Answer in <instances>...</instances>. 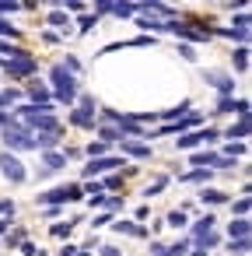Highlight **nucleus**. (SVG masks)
I'll return each instance as SVG.
<instances>
[{
  "mask_svg": "<svg viewBox=\"0 0 252 256\" xmlns=\"http://www.w3.org/2000/svg\"><path fill=\"white\" fill-rule=\"evenodd\" d=\"M49 81H53V95H56V102H67V105H70V102L77 98V78L67 74L63 67H53Z\"/></svg>",
  "mask_w": 252,
  "mask_h": 256,
  "instance_id": "f257e3e1",
  "label": "nucleus"
},
{
  "mask_svg": "<svg viewBox=\"0 0 252 256\" xmlns=\"http://www.w3.org/2000/svg\"><path fill=\"white\" fill-rule=\"evenodd\" d=\"M4 140H7V148H14V151H35L32 133L21 123H14V120H4Z\"/></svg>",
  "mask_w": 252,
  "mask_h": 256,
  "instance_id": "f03ea898",
  "label": "nucleus"
},
{
  "mask_svg": "<svg viewBox=\"0 0 252 256\" xmlns=\"http://www.w3.org/2000/svg\"><path fill=\"white\" fill-rule=\"evenodd\" d=\"M81 197H84L81 186H56V190H49V193H39V204H42V207H60V204H67V200H81Z\"/></svg>",
  "mask_w": 252,
  "mask_h": 256,
  "instance_id": "7ed1b4c3",
  "label": "nucleus"
},
{
  "mask_svg": "<svg viewBox=\"0 0 252 256\" xmlns=\"http://www.w3.org/2000/svg\"><path fill=\"white\" fill-rule=\"evenodd\" d=\"M95 116H98V105H95V98H88V95H84V98L77 102V109L70 113V123H74V127H81V130H88V127H95Z\"/></svg>",
  "mask_w": 252,
  "mask_h": 256,
  "instance_id": "20e7f679",
  "label": "nucleus"
},
{
  "mask_svg": "<svg viewBox=\"0 0 252 256\" xmlns=\"http://www.w3.org/2000/svg\"><path fill=\"white\" fill-rule=\"evenodd\" d=\"M0 172H4V179H11L14 186L28 179V172H25L21 158H18V155H11V151H4V155H0Z\"/></svg>",
  "mask_w": 252,
  "mask_h": 256,
  "instance_id": "39448f33",
  "label": "nucleus"
},
{
  "mask_svg": "<svg viewBox=\"0 0 252 256\" xmlns=\"http://www.w3.org/2000/svg\"><path fill=\"white\" fill-rule=\"evenodd\" d=\"M217 137H221V133H217V130H210V127H207V130H193V133H182V137H179V151L200 148V144H214Z\"/></svg>",
  "mask_w": 252,
  "mask_h": 256,
  "instance_id": "423d86ee",
  "label": "nucleus"
},
{
  "mask_svg": "<svg viewBox=\"0 0 252 256\" xmlns=\"http://www.w3.org/2000/svg\"><path fill=\"white\" fill-rule=\"evenodd\" d=\"M0 67H4L11 78H28V74H35V60H32V53H28V56H18V60H4Z\"/></svg>",
  "mask_w": 252,
  "mask_h": 256,
  "instance_id": "0eeeda50",
  "label": "nucleus"
},
{
  "mask_svg": "<svg viewBox=\"0 0 252 256\" xmlns=\"http://www.w3.org/2000/svg\"><path fill=\"white\" fill-rule=\"evenodd\" d=\"M119 165H123V158H116V155L91 158V165H84V175H88V179H95V175H102V172H112V169H119Z\"/></svg>",
  "mask_w": 252,
  "mask_h": 256,
  "instance_id": "6e6552de",
  "label": "nucleus"
},
{
  "mask_svg": "<svg viewBox=\"0 0 252 256\" xmlns=\"http://www.w3.org/2000/svg\"><path fill=\"white\" fill-rule=\"evenodd\" d=\"M203 78L210 81V88H217V91H221V98H231V91H235V78L221 74V70H207Z\"/></svg>",
  "mask_w": 252,
  "mask_h": 256,
  "instance_id": "1a4fd4ad",
  "label": "nucleus"
},
{
  "mask_svg": "<svg viewBox=\"0 0 252 256\" xmlns=\"http://www.w3.org/2000/svg\"><path fill=\"white\" fill-rule=\"evenodd\" d=\"M186 253H189V239H179L175 246H161V242L151 246V256H186Z\"/></svg>",
  "mask_w": 252,
  "mask_h": 256,
  "instance_id": "9d476101",
  "label": "nucleus"
},
{
  "mask_svg": "<svg viewBox=\"0 0 252 256\" xmlns=\"http://www.w3.org/2000/svg\"><path fill=\"white\" fill-rule=\"evenodd\" d=\"M217 113H238V120H249V102L245 98H221L217 102Z\"/></svg>",
  "mask_w": 252,
  "mask_h": 256,
  "instance_id": "9b49d317",
  "label": "nucleus"
},
{
  "mask_svg": "<svg viewBox=\"0 0 252 256\" xmlns=\"http://www.w3.org/2000/svg\"><path fill=\"white\" fill-rule=\"evenodd\" d=\"M119 144H123V155H126V158H140V162L151 158V148H147V144H140V140H119Z\"/></svg>",
  "mask_w": 252,
  "mask_h": 256,
  "instance_id": "f8f14e48",
  "label": "nucleus"
},
{
  "mask_svg": "<svg viewBox=\"0 0 252 256\" xmlns=\"http://www.w3.org/2000/svg\"><path fill=\"white\" fill-rule=\"evenodd\" d=\"M32 144H35V151H53L56 144H60V133H32Z\"/></svg>",
  "mask_w": 252,
  "mask_h": 256,
  "instance_id": "ddd939ff",
  "label": "nucleus"
},
{
  "mask_svg": "<svg viewBox=\"0 0 252 256\" xmlns=\"http://www.w3.org/2000/svg\"><path fill=\"white\" fill-rule=\"evenodd\" d=\"M228 235L231 239H249V217H235L228 225Z\"/></svg>",
  "mask_w": 252,
  "mask_h": 256,
  "instance_id": "4468645a",
  "label": "nucleus"
},
{
  "mask_svg": "<svg viewBox=\"0 0 252 256\" xmlns=\"http://www.w3.org/2000/svg\"><path fill=\"white\" fill-rule=\"evenodd\" d=\"M137 28H144V32H165V21H158L154 14H140L137 18Z\"/></svg>",
  "mask_w": 252,
  "mask_h": 256,
  "instance_id": "2eb2a0df",
  "label": "nucleus"
},
{
  "mask_svg": "<svg viewBox=\"0 0 252 256\" xmlns=\"http://www.w3.org/2000/svg\"><path fill=\"white\" fill-rule=\"evenodd\" d=\"M224 137H231V144H242V137H249V120H238V123H231V130H228Z\"/></svg>",
  "mask_w": 252,
  "mask_h": 256,
  "instance_id": "dca6fc26",
  "label": "nucleus"
},
{
  "mask_svg": "<svg viewBox=\"0 0 252 256\" xmlns=\"http://www.w3.org/2000/svg\"><path fill=\"white\" fill-rule=\"evenodd\" d=\"M42 162H46V169H42V172H56V169H63V165H67V155L46 151V158H42Z\"/></svg>",
  "mask_w": 252,
  "mask_h": 256,
  "instance_id": "f3484780",
  "label": "nucleus"
},
{
  "mask_svg": "<svg viewBox=\"0 0 252 256\" xmlns=\"http://www.w3.org/2000/svg\"><path fill=\"white\" fill-rule=\"evenodd\" d=\"M112 228H116L119 235H144V228L133 225V221H112Z\"/></svg>",
  "mask_w": 252,
  "mask_h": 256,
  "instance_id": "a211bd4d",
  "label": "nucleus"
},
{
  "mask_svg": "<svg viewBox=\"0 0 252 256\" xmlns=\"http://www.w3.org/2000/svg\"><path fill=\"white\" fill-rule=\"evenodd\" d=\"M46 25H53V28H63V32H70V18H67L63 11H53V14L46 18Z\"/></svg>",
  "mask_w": 252,
  "mask_h": 256,
  "instance_id": "6ab92c4d",
  "label": "nucleus"
},
{
  "mask_svg": "<svg viewBox=\"0 0 252 256\" xmlns=\"http://www.w3.org/2000/svg\"><path fill=\"white\" fill-rule=\"evenodd\" d=\"M210 179V169H193L186 175H179V182H207Z\"/></svg>",
  "mask_w": 252,
  "mask_h": 256,
  "instance_id": "aec40b11",
  "label": "nucleus"
},
{
  "mask_svg": "<svg viewBox=\"0 0 252 256\" xmlns=\"http://www.w3.org/2000/svg\"><path fill=\"white\" fill-rule=\"evenodd\" d=\"M189 113H193V105H189V102H182L179 109H165L161 120H179V116H189Z\"/></svg>",
  "mask_w": 252,
  "mask_h": 256,
  "instance_id": "412c9836",
  "label": "nucleus"
},
{
  "mask_svg": "<svg viewBox=\"0 0 252 256\" xmlns=\"http://www.w3.org/2000/svg\"><path fill=\"white\" fill-rule=\"evenodd\" d=\"M207 232H214V214L200 217V221H196V228H193V235H196V239H200V235H207Z\"/></svg>",
  "mask_w": 252,
  "mask_h": 256,
  "instance_id": "4be33fe9",
  "label": "nucleus"
},
{
  "mask_svg": "<svg viewBox=\"0 0 252 256\" xmlns=\"http://www.w3.org/2000/svg\"><path fill=\"white\" fill-rule=\"evenodd\" d=\"M235 70H242V74L249 70V46H238L235 49Z\"/></svg>",
  "mask_w": 252,
  "mask_h": 256,
  "instance_id": "5701e85b",
  "label": "nucleus"
},
{
  "mask_svg": "<svg viewBox=\"0 0 252 256\" xmlns=\"http://www.w3.org/2000/svg\"><path fill=\"white\" fill-rule=\"evenodd\" d=\"M200 200H203V204H224V200H228V193H221V190H203V193H200Z\"/></svg>",
  "mask_w": 252,
  "mask_h": 256,
  "instance_id": "b1692460",
  "label": "nucleus"
},
{
  "mask_svg": "<svg viewBox=\"0 0 252 256\" xmlns=\"http://www.w3.org/2000/svg\"><path fill=\"white\" fill-rule=\"evenodd\" d=\"M95 25H98V14H84V18L77 21V32H81V35H88Z\"/></svg>",
  "mask_w": 252,
  "mask_h": 256,
  "instance_id": "393cba45",
  "label": "nucleus"
},
{
  "mask_svg": "<svg viewBox=\"0 0 252 256\" xmlns=\"http://www.w3.org/2000/svg\"><path fill=\"white\" fill-rule=\"evenodd\" d=\"M235 256H249V239H231V246H228Z\"/></svg>",
  "mask_w": 252,
  "mask_h": 256,
  "instance_id": "a878e982",
  "label": "nucleus"
},
{
  "mask_svg": "<svg viewBox=\"0 0 252 256\" xmlns=\"http://www.w3.org/2000/svg\"><path fill=\"white\" fill-rule=\"evenodd\" d=\"M168 225L172 228H186V211H172L168 214Z\"/></svg>",
  "mask_w": 252,
  "mask_h": 256,
  "instance_id": "bb28decb",
  "label": "nucleus"
},
{
  "mask_svg": "<svg viewBox=\"0 0 252 256\" xmlns=\"http://www.w3.org/2000/svg\"><path fill=\"white\" fill-rule=\"evenodd\" d=\"M165 186H168V175H161V179H154V182H151V186H147V197H158V193H161Z\"/></svg>",
  "mask_w": 252,
  "mask_h": 256,
  "instance_id": "cd10ccee",
  "label": "nucleus"
},
{
  "mask_svg": "<svg viewBox=\"0 0 252 256\" xmlns=\"http://www.w3.org/2000/svg\"><path fill=\"white\" fill-rule=\"evenodd\" d=\"M98 133H102V144H109V140H123V133H119V130H112V127H102Z\"/></svg>",
  "mask_w": 252,
  "mask_h": 256,
  "instance_id": "c85d7f7f",
  "label": "nucleus"
},
{
  "mask_svg": "<svg viewBox=\"0 0 252 256\" xmlns=\"http://www.w3.org/2000/svg\"><path fill=\"white\" fill-rule=\"evenodd\" d=\"M231 211H235L238 217H245V214H249V193H245L242 200H235V204H231Z\"/></svg>",
  "mask_w": 252,
  "mask_h": 256,
  "instance_id": "c756f323",
  "label": "nucleus"
},
{
  "mask_svg": "<svg viewBox=\"0 0 252 256\" xmlns=\"http://www.w3.org/2000/svg\"><path fill=\"white\" fill-rule=\"evenodd\" d=\"M21 98V91H0V109H4V105H14Z\"/></svg>",
  "mask_w": 252,
  "mask_h": 256,
  "instance_id": "7c9ffc66",
  "label": "nucleus"
},
{
  "mask_svg": "<svg viewBox=\"0 0 252 256\" xmlns=\"http://www.w3.org/2000/svg\"><path fill=\"white\" fill-rule=\"evenodd\" d=\"M88 155H91V158H105V144H102V140L88 144Z\"/></svg>",
  "mask_w": 252,
  "mask_h": 256,
  "instance_id": "2f4dec72",
  "label": "nucleus"
},
{
  "mask_svg": "<svg viewBox=\"0 0 252 256\" xmlns=\"http://www.w3.org/2000/svg\"><path fill=\"white\" fill-rule=\"evenodd\" d=\"M70 228H74V221H67V225H53V235H56V239H67Z\"/></svg>",
  "mask_w": 252,
  "mask_h": 256,
  "instance_id": "473e14b6",
  "label": "nucleus"
},
{
  "mask_svg": "<svg viewBox=\"0 0 252 256\" xmlns=\"http://www.w3.org/2000/svg\"><path fill=\"white\" fill-rule=\"evenodd\" d=\"M0 35H11V39H14V35H18V28H14L7 18H0Z\"/></svg>",
  "mask_w": 252,
  "mask_h": 256,
  "instance_id": "72a5a7b5",
  "label": "nucleus"
},
{
  "mask_svg": "<svg viewBox=\"0 0 252 256\" xmlns=\"http://www.w3.org/2000/svg\"><path fill=\"white\" fill-rule=\"evenodd\" d=\"M0 217H14V204L11 200H0Z\"/></svg>",
  "mask_w": 252,
  "mask_h": 256,
  "instance_id": "f704fd0d",
  "label": "nucleus"
},
{
  "mask_svg": "<svg viewBox=\"0 0 252 256\" xmlns=\"http://www.w3.org/2000/svg\"><path fill=\"white\" fill-rule=\"evenodd\" d=\"M179 53H182V60H189V63H196V53H193V46H179Z\"/></svg>",
  "mask_w": 252,
  "mask_h": 256,
  "instance_id": "c9c22d12",
  "label": "nucleus"
},
{
  "mask_svg": "<svg viewBox=\"0 0 252 256\" xmlns=\"http://www.w3.org/2000/svg\"><path fill=\"white\" fill-rule=\"evenodd\" d=\"M21 253H25V256H39V253H42V249H35V246H32V242H25V246H21Z\"/></svg>",
  "mask_w": 252,
  "mask_h": 256,
  "instance_id": "e433bc0d",
  "label": "nucleus"
},
{
  "mask_svg": "<svg viewBox=\"0 0 252 256\" xmlns=\"http://www.w3.org/2000/svg\"><path fill=\"white\" fill-rule=\"evenodd\" d=\"M119 182H123V179H119V175H112V179H105V182H102V190H105V186H109V190H116Z\"/></svg>",
  "mask_w": 252,
  "mask_h": 256,
  "instance_id": "4c0bfd02",
  "label": "nucleus"
},
{
  "mask_svg": "<svg viewBox=\"0 0 252 256\" xmlns=\"http://www.w3.org/2000/svg\"><path fill=\"white\" fill-rule=\"evenodd\" d=\"M77 249H81V246H63V249H60V256H77Z\"/></svg>",
  "mask_w": 252,
  "mask_h": 256,
  "instance_id": "58836bf2",
  "label": "nucleus"
},
{
  "mask_svg": "<svg viewBox=\"0 0 252 256\" xmlns=\"http://www.w3.org/2000/svg\"><path fill=\"white\" fill-rule=\"evenodd\" d=\"M102 256H123L119 249H112V246H102Z\"/></svg>",
  "mask_w": 252,
  "mask_h": 256,
  "instance_id": "ea45409f",
  "label": "nucleus"
},
{
  "mask_svg": "<svg viewBox=\"0 0 252 256\" xmlns=\"http://www.w3.org/2000/svg\"><path fill=\"white\" fill-rule=\"evenodd\" d=\"M7 228H11V217H0V235H4Z\"/></svg>",
  "mask_w": 252,
  "mask_h": 256,
  "instance_id": "a19ab883",
  "label": "nucleus"
},
{
  "mask_svg": "<svg viewBox=\"0 0 252 256\" xmlns=\"http://www.w3.org/2000/svg\"><path fill=\"white\" fill-rule=\"evenodd\" d=\"M189 256H207V253H200V249H196V253H189Z\"/></svg>",
  "mask_w": 252,
  "mask_h": 256,
  "instance_id": "79ce46f5",
  "label": "nucleus"
},
{
  "mask_svg": "<svg viewBox=\"0 0 252 256\" xmlns=\"http://www.w3.org/2000/svg\"><path fill=\"white\" fill-rule=\"evenodd\" d=\"M0 127H4V116H0Z\"/></svg>",
  "mask_w": 252,
  "mask_h": 256,
  "instance_id": "37998d69",
  "label": "nucleus"
}]
</instances>
